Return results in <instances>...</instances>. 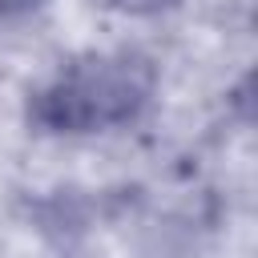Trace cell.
I'll return each instance as SVG.
<instances>
[{
	"label": "cell",
	"mask_w": 258,
	"mask_h": 258,
	"mask_svg": "<svg viewBox=\"0 0 258 258\" xmlns=\"http://www.w3.org/2000/svg\"><path fill=\"white\" fill-rule=\"evenodd\" d=\"M153 77L137 56H93L60 73L36 101V121L60 133H97L137 117Z\"/></svg>",
	"instance_id": "6da1fadb"
},
{
	"label": "cell",
	"mask_w": 258,
	"mask_h": 258,
	"mask_svg": "<svg viewBox=\"0 0 258 258\" xmlns=\"http://www.w3.org/2000/svg\"><path fill=\"white\" fill-rule=\"evenodd\" d=\"M24 4H32V0H0V16H8V12H20Z\"/></svg>",
	"instance_id": "7a4b0ae2"
}]
</instances>
